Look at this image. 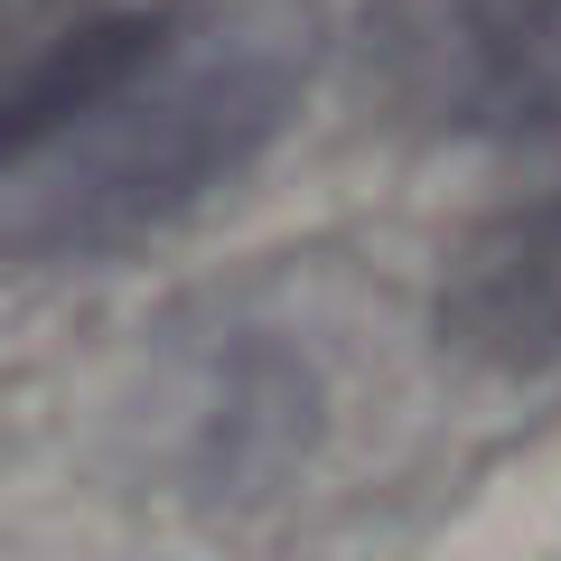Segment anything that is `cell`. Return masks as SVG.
Listing matches in <instances>:
<instances>
[{"label": "cell", "mask_w": 561, "mask_h": 561, "mask_svg": "<svg viewBox=\"0 0 561 561\" xmlns=\"http://www.w3.org/2000/svg\"><path fill=\"white\" fill-rule=\"evenodd\" d=\"M300 103L253 0H38L0 20V253L84 262L197 216Z\"/></svg>", "instance_id": "6da1fadb"}, {"label": "cell", "mask_w": 561, "mask_h": 561, "mask_svg": "<svg viewBox=\"0 0 561 561\" xmlns=\"http://www.w3.org/2000/svg\"><path fill=\"white\" fill-rule=\"evenodd\" d=\"M375 66L431 131L561 160V0H383Z\"/></svg>", "instance_id": "7a4b0ae2"}]
</instances>
